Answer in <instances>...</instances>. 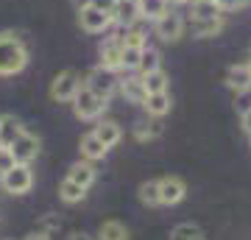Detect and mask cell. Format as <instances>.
Returning <instances> with one entry per match:
<instances>
[{
    "label": "cell",
    "mask_w": 251,
    "mask_h": 240,
    "mask_svg": "<svg viewBox=\"0 0 251 240\" xmlns=\"http://www.w3.org/2000/svg\"><path fill=\"white\" fill-rule=\"evenodd\" d=\"M28 64V45L14 31L0 34V76H17Z\"/></svg>",
    "instance_id": "obj_1"
},
{
    "label": "cell",
    "mask_w": 251,
    "mask_h": 240,
    "mask_svg": "<svg viewBox=\"0 0 251 240\" xmlns=\"http://www.w3.org/2000/svg\"><path fill=\"white\" fill-rule=\"evenodd\" d=\"M103 109H106V101L100 98V95H95L87 84H81V89L75 92V98H73V112H75V117H81V120H95V117L103 115Z\"/></svg>",
    "instance_id": "obj_2"
},
{
    "label": "cell",
    "mask_w": 251,
    "mask_h": 240,
    "mask_svg": "<svg viewBox=\"0 0 251 240\" xmlns=\"http://www.w3.org/2000/svg\"><path fill=\"white\" fill-rule=\"evenodd\" d=\"M0 185H3V190L11 193V196H23V193H28V190L34 187V170H31V165L17 162L9 173L0 176Z\"/></svg>",
    "instance_id": "obj_3"
},
{
    "label": "cell",
    "mask_w": 251,
    "mask_h": 240,
    "mask_svg": "<svg viewBox=\"0 0 251 240\" xmlns=\"http://www.w3.org/2000/svg\"><path fill=\"white\" fill-rule=\"evenodd\" d=\"M81 89V76L75 70H62L50 81V98L59 104H73L75 92Z\"/></svg>",
    "instance_id": "obj_4"
},
{
    "label": "cell",
    "mask_w": 251,
    "mask_h": 240,
    "mask_svg": "<svg viewBox=\"0 0 251 240\" xmlns=\"http://www.w3.org/2000/svg\"><path fill=\"white\" fill-rule=\"evenodd\" d=\"M184 28H187L184 17L176 14V11H168V14H162L153 23V34L159 36L162 42H179L181 36H184Z\"/></svg>",
    "instance_id": "obj_5"
},
{
    "label": "cell",
    "mask_w": 251,
    "mask_h": 240,
    "mask_svg": "<svg viewBox=\"0 0 251 240\" xmlns=\"http://www.w3.org/2000/svg\"><path fill=\"white\" fill-rule=\"evenodd\" d=\"M87 87H90L95 95H100L103 101H109L117 89H120V81L115 79V73L112 70H106V67H100L98 64V67L87 76Z\"/></svg>",
    "instance_id": "obj_6"
},
{
    "label": "cell",
    "mask_w": 251,
    "mask_h": 240,
    "mask_svg": "<svg viewBox=\"0 0 251 240\" xmlns=\"http://www.w3.org/2000/svg\"><path fill=\"white\" fill-rule=\"evenodd\" d=\"M112 23H115L112 14L95 9V6H84V9H78V26L84 28L87 34H103Z\"/></svg>",
    "instance_id": "obj_7"
},
{
    "label": "cell",
    "mask_w": 251,
    "mask_h": 240,
    "mask_svg": "<svg viewBox=\"0 0 251 240\" xmlns=\"http://www.w3.org/2000/svg\"><path fill=\"white\" fill-rule=\"evenodd\" d=\"M9 148H11V154H14V160H17V162H23V165H31V162L39 157V137L23 132L17 140L9 145Z\"/></svg>",
    "instance_id": "obj_8"
},
{
    "label": "cell",
    "mask_w": 251,
    "mask_h": 240,
    "mask_svg": "<svg viewBox=\"0 0 251 240\" xmlns=\"http://www.w3.org/2000/svg\"><path fill=\"white\" fill-rule=\"evenodd\" d=\"M100 67L106 70H123V36H109L100 45Z\"/></svg>",
    "instance_id": "obj_9"
},
{
    "label": "cell",
    "mask_w": 251,
    "mask_h": 240,
    "mask_svg": "<svg viewBox=\"0 0 251 240\" xmlns=\"http://www.w3.org/2000/svg\"><path fill=\"white\" fill-rule=\"evenodd\" d=\"M184 196H187V185H184L179 176H165V179H159V204L173 207V204H179Z\"/></svg>",
    "instance_id": "obj_10"
},
{
    "label": "cell",
    "mask_w": 251,
    "mask_h": 240,
    "mask_svg": "<svg viewBox=\"0 0 251 240\" xmlns=\"http://www.w3.org/2000/svg\"><path fill=\"white\" fill-rule=\"evenodd\" d=\"M221 31H224V14H218V17H206V20H190V34L198 36V39L218 36Z\"/></svg>",
    "instance_id": "obj_11"
},
{
    "label": "cell",
    "mask_w": 251,
    "mask_h": 240,
    "mask_svg": "<svg viewBox=\"0 0 251 240\" xmlns=\"http://www.w3.org/2000/svg\"><path fill=\"white\" fill-rule=\"evenodd\" d=\"M95 165H92L90 160H81V162H75L70 170H67V179L70 182H75V185H81L84 190H90L92 185H95Z\"/></svg>",
    "instance_id": "obj_12"
},
{
    "label": "cell",
    "mask_w": 251,
    "mask_h": 240,
    "mask_svg": "<svg viewBox=\"0 0 251 240\" xmlns=\"http://www.w3.org/2000/svg\"><path fill=\"white\" fill-rule=\"evenodd\" d=\"M92 132H95V137H98L106 148H115L117 142L123 140V129H120L115 120H98V126H95Z\"/></svg>",
    "instance_id": "obj_13"
},
{
    "label": "cell",
    "mask_w": 251,
    "mask_h": 240,
    "mask_svg": "<svg viewBox=\"0 0 251 240\" xmlns=\"http://www.w3.org/2000/svg\"><path fill=\"white\" fill-rule=\"evenodd\" d=\"M226 84L234 89V92H246L251 87V67L249 64H232L226 70Z\"/></svg>",
    "instance_id": "obj_14"
},
{
    "label": "cell",
    "mask_w": 251,
    "mask_h": 240,
    "mask_svg": "<svg viewBox=\"0 0 251 240\" xmlns=\"http://www.w3.org/2000/svg\"><path fill=\"white\" fill-rule=\"evenodd\" d=\"M112 20H115L117 26H126L131 28L140 20V6H137V0H120L115 6V14H112Z\"/></svg>",
    "instance_id": "obj_15"
},
{
    "label": "cell",
    "mask_w": 251,
    "mask_h": 240,
    "mask_svg": "<svg viewBox=\"0 0 251 240\" xmlns=\"http://www.w3.org/2000/svg\"><path fill=\"white\" fill-rule=\"evenodd\" d=\"M106 154H109V148L98 140V137H95V132H90V134H84V137H81V157H84V160L95 162V160H103Z\"/></svg>",
    "instance_id": "obj_16"
},
{
    "label": "cell",
    "mask_w": 251,
    "mask_h": 240,
    "mask_svg": "<svg viewBox=\"0 0 251 240\" xmlns=\"http://www.w3.org/2000/svg\"><path fill=\"white\" fill-rule=\"evenodd\" d=\"M143 107L151 117H165L171 112V95L168 92H148V98L143 101Z\"/></svg>",
    "instance_id": "obj_17"
},
{
    "label": "cell",
    "mask_w": 251,
    "mask_h": 240,
    "mask_svg": "<svg viewBox=\"0 0 251 240\" xmlns=\"http://www.w3.org/2000/svg\"><path fill=\"white\" fill-rule=\"evenodd\" d=\"M23 132H25V129H23V123H20L14 115H0V145L9 148Z\"/></svg>",
    "instance_id": "obj_18"
},
{
    "label": "cell",
    "mask_w": 251,
    "mask_h": 240,
    "mask_svg": "<svg viewBox=\"0 0 251 240\" xmlns=\"http://www.w3.org/2000/svg\"><path fill=\"white\" fill-rule=\"evenodd\" d=\"M137 6H140V20H153V23L171 11L168 0H137Z\"/></svg>",
    "instance_id": "obj_19"
},
{
    "label": "cell",
    "mask_w": 251,
    "mask_h": 240,
    "mask_svg": "<svg viewBox=\"0 0 251 240\" xmlns=\"http://www.w3.org/2000/svg\"><path fill=\"white\" fill-rule=\"evenodd\" d=\"M120 92H123V98H128L131 104H143V101L148 98V89H145L143 76H140V79H126L123 84H120Z\"/></svg>",
    "instance_id": "obj_20"
},
{
    "label": "cell",
    "mask_w": 251,
    "mask_h": 240,
    "mask_svg": "<svg viewBox=\"0 0 251 240\" xmlns=\"http://www.w3.org/2000/svg\"><path fill=\"white\" fill-rule=\"evenodd\" d=\"M137 70H140V76H148V73H153V70H162V53L156 51V48H148V45H145Z\"/></svg>",
    "instance_id": "obj_21"
},
{
    "label": "cell",
    "mask_w": 251,
    "mask_h": 240,
    "mask_svg": "<svg viewBox=\"0 0 251 240\" xmlns=\"http://www.w3.org/2000/svg\"><path fill=\"white\" fill-rule=\"evenodd\" d=\"M84 196H87V190L81 185H75V182H70V179H64L62 185H59V198H62L64 204H78Z\"/></svg>",
    "instance_id": "obj_22"
},
{
    "label": "cell",
    "mask_w": 251,
    "mask_h": 240,
    "mask_svg": "<svg viewBox=\"0 0 251 240\" xmlns=\"http://www.w3.org/2000/svg\"><path fill=\"white\" fill-rule=\"evenodd\" d=\"M224 11L218 9V3L209 0H193V9H190V20H206V17H218Z\"/></svg>",
    "instance_id": "obj_23"
},
{
    "label": "cell",
    "mask_w": 251,
    "mask_h": 240,
    "mask_svg": "<svg viewBox=\"0 0 251 240\" xmlns=\"http://www.w3.org/2000/svg\"><path fill=\"white\" fill-rule=\"evenodd\" d=\"M98 238L100 240H128V229L120 221H106V223H100Z\"/></svg>",
    "instance_id": "obj_24"
},
{
    "label": "cell",
    "mask_w": 251,
    "mask_h": 240,
    "mask_svg": "<svg viewBox=\"0 0 251 240\" xmlns=\"http://www.w3.org/2000/svg\"><path fill=\"white\" fill-rule=\"evenodd\" d=\"M145 81V89L148 92H168V73L165 70H153L148 76H143Z\"/></svg>",
    "instance_id": "obj_25"
},
{
    "label": "cell",
    "mask_w": 251,
    "mask_h": 240,
    "mask_svg": "<svg viewBox=\"0 0 251 240\" xmlns=\"http://www.w3.org/2000/svg\"><path fill=\"white\" fill-rule=\"evenodd\" d=\"M140 201L145 207H159V182H143L140 185Z\"/></svg>",
    "instance_id": "obj_26"
},
{
    "label": "cell",
    "mask_w": 251,
    "mask_h": 240,
    "mask_svg": "<svg viewBox=\"0 0 251 240\" xmlns=\"http://www.w3.org/2000/svg\"><path fill=\"white\" fill-rule=\"evenodd\" d=\"M171 240H204V235H201V229L196 223H179L171 232Z\"/></svg>",
    "instance_id": "obj_27"
},
{
    "label": "cell",
    "mask_w": 251,
    "mask_h": 240,
    "mask_svg": "<svg viewBox=\"0 0 251 240\" xmlns=\"http://www.w3.org/2000/svg\"><path fill=\"white\" fill-rule=\"evenodd\" d=\"M140 56H143V48H128V45H123V70H137Z\"/></svg>",
    "instance_id": "obj_28"
},
{
    "label": "cell",
    "mask_w": 251,
    "mask_h": 240,
    "mask_svg": "<svg viewBox=\"0 0 251 240\" xmlns=\"http://www.w3.org/2000/svg\"><path fill=\"white\" fill-rule=\"evenodd\" d=\"M159 134V123H137L134 126V137L140 142H145V140H153Z\"/></svg>",
    "instance_id": "obj_29"
},
{
    "label": "cell",
    "mask_w": 251,
    "mask_h": 240,
    "mask_svg": "<svg viewBox=\"0 0 251 240\" xmlns=\"http://www.w3.org/2000/svg\"><path fill=\"white\" fill-rule=\"evenodd\" d=\"M17 165V160H14V154H11V148H6V145H0V176L3 173H9L11 168Z\"/></svg>",
    "instance_id": "obj_30"
},
{
    "label": "cell",
    "mask_w": 251,
    "mask_h": 240,
    "mask_svg": "<svg viewBox=\"0 0 251 240\" xmlns=\"http://www.w3.org/2000/svg\"><path fill=\"white\" fill-rule=\"evenodd\" d=\"M249 0H218V9L221 11H237V9H243Z\"/></svg>",
    "instance_id": "obj_31"
},
{
    "label": "cell",
    "mask_w": 251,
    "mask_h": 240,
    "mask_svg": "<svg viewBox=\"0 0 251 240\" xmlns=\"http://www.w3.org/2000/svg\"><path fill=\"white\" fill-rule=\"evenodd\" d=\"M90 6H95V9H100V11H106V14H115V0H90Z\"/></svg>",
    "instance_id": "obj_32"
},
{
    "label": "cell",
    "mask_w": 251,
    "mask_h": 240,
    "mask_svg": "<svg viewBox=\"0 0 251 240\" xmlns=\"http://www.w3.org/2000/svg\"><path fill=\"white\" fill-rule=\"evenodd\" d=\"M240 123H243V132H246V134L251 137V107L246 109V112H243V120H240Z\"/></svg>",
    "instance_id": "obj_33"
},
{
    "label": "cell",
    "mask_w": 251,
    "mask_h": 240,
    "mask_svg": "<svg viewBox=\"0 0 251 240\" xmlns=\"http://www.w3.org/2000/svg\"><path fill=\"white\" fill-rule=\"evenodd\" d=\"M25 240H50V235H45V232H36V235H28Z\"/></svg>",
    "instance_id": "obj_34"
},
{
    "label": "cell",
    "mask_w": 251,
    "mask_h": 240,
    "mask_svg": "<svg viewBox=\"0 0 251 240\" xmlns=\"http://www.w3.org/2000/svg\"><path fill=\"white\" fill-rule=\"evenodd\" d=\"M67 240H92L90 235H84V232H75V235H70Z\"/></svg>",
    "instance_id": "obj_35"
},
{
    "label": "cell",
    "mask_w": 251,
    "mask_h": 240,
    "mask_svg": "<svg viewBox=\"0 0 251 240\" xmlns=\"http://www.w3.org/2000/svg\"><path fill=\"white\" fill-rule=\"evenodd\" d=\"M75 3V9H84V6H90V0H73Z\"/></svg>",
    "instance_id": "obj_36"
},
{
    "label": "cell",
    "mask_w": 251,
    "mask_h": 240,
    "mask_svg": "<svg viewBox=\"0 0 251 240\" xmlns=\"http://www.w3.org/2000/svg\"><path fill=\"white\" fill-rule=\"evenodd\" d=\"M168 3H173V6H184V3H193V0H168Z\"/></svg>",
    "instance_id": "obj_37"
},
{
    "label": "cell",
    "mask_w": 251,
    "mask_h": 240,
    "mask_svg": "<svg viewBox=\"0 0 251 240\" xmlns=\"http://www.w3.org/2000/svg\"><path fill=\"white\" fill-rule=\"evenodd\" d=\"M246 64H249V67H251V53H249V59H246Z\"/></svg>",
    "instance_id": "obj_38"
},
{
    "label": "cell",
    "mask_w": 251,
    "mask_h": 240,
    "mask_svg": "<svg viewBox=\"0 0 251 240\" xmlns=\"http://www.w3.org/2000/svg\"><path fill=\"white\" fill-rule=\"evenodd\" d=\"M209 3H218V0H209Z\"/></svg>",
    "instance_id": "obj_39"
},
{
    "label": "cell",
    "mask_w": 251,
    "mask_h": 240,
    "mask_svg": "<svg viewBox=\"0 0 251 240\" xmlns=\"http://www.w3.org/2000/svg\"><path fill=\"white\" fill-rule=\"evenodd\" d=\"M115 3H120V0H115Z\"/></svg>",
    "instance_id": "obj_40"
}]
</instances>
